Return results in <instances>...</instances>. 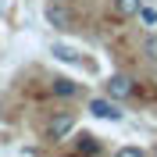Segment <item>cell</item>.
Returning a JSON list of instances; mask_svg holds the SVG:
<instances>
[{"label":"cell","mask_w":157,"mask_h":157,"mask_svg":"<svg viewBox=\"0 0 157 157\" xmlns=\"http://www.w3.org/2000/svg\"><path fill=\"white\" fill-rule=\"evenodd\" d=\"M43 18H47V25L50 29H75V14H71V7L68 4H61V0H50L47 7H43Z\"/></svg>","instance_id":"1"},{"label":"cell","mask_w":157,"mask_h":157,"mask_svg":"<svg viewBox=\"0 0 157 157\" xmlns=\"http://www.w3.org/2000/svg\"><path fill=\"white\" fill-rule=\"evenodd\" d=\"M89 114L100 118V121H121V118H125V111L118 107V100H111L107 93H104V97L89 100Z\"/></svg>","instance_id":"2"},{"label":"cell","mask_w":157,"mask_h":157,"mask_svg":"<svg viewBox=\"0 0 157 157\" xmlns=\"http://www.w3.org/2000/svg\"><path fill=\"white\" fill-rule=\"evenodd\" d=\"M71 132H75V114H68V111H64V114H54L47 121V139L50 143H61V139H68Z\"/></svg>","instance_id":"3"},{"label":"cell","mask_w":157,"mask_h":157,"mask_svg":"<svg viewBox=\"0 0 157 157\" xmlns=\"http://www.w3.org/2000/svg\"><path fill=\"white\" fill-rule=\"evenodd\" d=\"M104 93H107L111 100H128L132 93H136V86H132V78H128L125 71H114V75L104 82Z\"/></svg>","instance_id":"4"},{"label":"cell","mask_w":157,"mask_h":157,"mask_svg":"<svg viewBox=\"0 0 157 157\" xmlns=\"http://www.w3.org/2000/svg\"><path fill=\"white\" fill-rule=\"evenodd\" d=\"M50 93H54V97H78V93H82V86H78V82H71L68 75H57L54 78V82H50Z\"/></svg>","instance_id":"5"},{"label":"cell","mask_w":157,"mask_h":157,"mask_svg":"<svg viewBox=\"0 0 157 157\" xmlns=\"http://www.w3.org/2000/svg\"><path fill=\"white\" fill-rule=\"evenodd\" d=\"M143 0H114V14L118 18H139Z\"/></svg>","instance_id":"6"},{"label":"cell","mask_w":157,"mask_h":157,"mask_svg":"<svg viewBox=\"0 0 157 157\" xmlns=\"http://www.w3.org/2000/svg\"><path fill=\"white\" fill-rule=\"evenodd\" d=\"M50 54H54L57 61H64V64H78V61H82L75 50H71V47H64V43H54V50H50Z\"/></svg>","instance_id":"7"},{"label":"cell","mask_w":157,"mask_h":157,"mask_svg":"<svg viewBox=\"0 0 157 157\" xmlns=\"http://www.w3.org/2000/svg\"><path fill=\"white\" fill-rule=\"evenodd\" d=\"M143 54H147V61L157 64V32H150V36L143 39Z\"/></svg>","instance_id":"8"},{"label":"cell","mask_w":157,"mask_h":157,"mask_svg":"<svg viewBox=\"0 0 157 157\" xmlns=\"http://www.w3.org/2000/svg\"><path fill=\"white\" fill-rule=\"evenodd\" d=\"M114 157H150V154H147L143 147H118Z\"/></svg>","instance_id":"9"},{"label":"cell","mask_w":157,"mask_h":157,"mask_svg":"<svg viewBox=\"0 0 157 157\" xmlns=\"http://www.w3.org/2000/svg\"><path fill=\"white\" fill-rule=\"evenodd\" d=\"M78 150H86V154H93V150H97V136H89V132H82V136H78Z\"/></svg>","instance_id":"10"},{"label":"cell","mask_w":157,"mask_h":157,"mask_svg":"<svg viewBox=\"0 0 157 157\" xmlns=\"http://www.w3.org/2000/svg\"><path fill=\"white\" fill-rule=\"evenodd\" d=\"M139 21H143V25H157V7H147V4H143V11H139Z\"/></svg>","instance_id":"11"},{"label":"cell","mask_w":157,"mask_h":157,"mask_svg":"<svg viewBox=\"0 0 157 157\" xmlns=\"http://www.w3.org/2000/svg\"><path fill=\"white\" fill-rule=\"evenodd\" d=\"M150 157H157V143H154V150H150Z\"/></svg>","instance_id":"12"}]
</instances>
